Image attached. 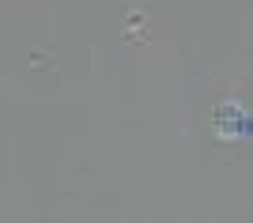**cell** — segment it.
Here are the masks:
<instances>
[{
    "label": "cell",
    "mask_w": 253,
    "mask_h": 223,
    "mask_svg": "<svg viewBox=\"0 0 253 223\" xmlns=\"http://www.w3.org/2000/svg\"><path fill=\"white\" fill-rule=\"evenodd\" d=\"M238 114H242L238 102H227V106L215 110V136H219V140H227V136L238 133Z\"/></svg>",
    "instance_id": "1"
}]
</instances>
